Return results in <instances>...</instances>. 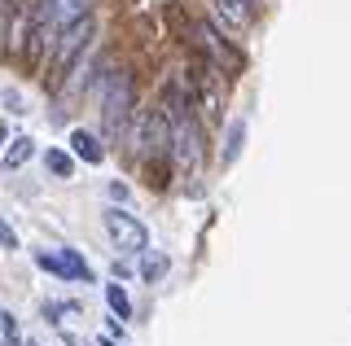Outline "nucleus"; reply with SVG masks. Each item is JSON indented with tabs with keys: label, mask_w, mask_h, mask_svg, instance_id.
I'll return each mask as SVG.
<instances>
[{
	"label": "nucleus",
	"mask_w": 351,
	"mask_h": 346,
	"mask_svg": "<svg viewBox=\"0 0 351 346\" xmlns=\"http://www.w3.org/2000/svg\"><path fill=\"white\" fill-rule=\"evenodd\" d=\"M162 114H167V127H171V154H176V162H180L184 171H202L206 140H202V127H197V118L189 110V88H184V79L171 88Z\"/></svg>",
	"instance_id": "nucleus-1"
},
{
	"label": "nucleus",
	"mask_w": 351,
	"mask_h": 346,
	"mask_svg": "<svg viewBox=\"0 0 351 346\" xmlns=\"http://www.w3.org/2000/svg\"><path fill=\"white\" fill-rule=\"evenodd\" d=\"M132 105H136V83H132V75H128V70L110 75V83H106V101H101L106 136H123V132H128Z\"/></svg>",
	"instance_id": "nucleus-2"
},
{
	"label": "nucleus",
	"mask_w": 351,
	"mask_h": 346,
	"mask_svg": "<svg viewBox=\"0 0 351 346\" xmlns=\"http://www.w3.org/2000/svg\"><path fill=\"white\" fill-rule=\"evenodd\" d=\"M106 232L114 237V245L123 254H145V245H149L145 224H141L136 215H128V211H110L106 215Z\"/></svg>",
	"instance_id": "nucleus-3"
},
{
	"label": "nucleus",
	"mask_w": 351,
	"mask_h": 346,
	"mask_svg": "<svg viewBox=\"0 0 351 346\" xmlns=\"http://www.w3.org/2000/svg\"><path fill=\"white\" fill-rule=\"evenodd\" d=\"M206 9H211V23L219 31H228V36H246L259 14L250 0H206Z\"/></svg>",
	"instance_id": "nucleus-4"
},
{
	"label": "nucleus",
	"mask_w": 351,
	"mask_h": 346,
	"mask_svg": "<svg viewBox=\"0 0 351 346\" xmlns=\"http://www.w3.org/2000/svg\"><path fill=\"white\" fill-rule=\"evenodd\" d=\"M93 31H97L93 18H80V23L66 27L62 36H58V44H53V66H58V70H71L75 62H80V53L93 44Z\"/></svg>",
	"instance_id": "nucleus-5"
},
{
	"label": "nucleus",
	"mask_w": 351,
	"mask_h": 346,
	"mask_svg": "<svg viewBox=\"0 0 351 346\" xmlns=\"http://www.w3.org/2000/svg\"><path fill=\"white\" fill-rule=\"evenodd\" d=\"M193 83H197V105H202V114L206 118H224V70L215 66V62H202L193 75Z\"/></svg>",
	"instance_id": "nucleus-6"
},
{
	"label": "nucleus",
	"mask_w": 351,
	"mask_h": 346,
	"mask_svg": "<svg viewBox=\"0 0 351 346\" xmlns=\"http://www.w3.org/2000/svg\"><path fill=\"white\" fill-rule=\"evenodd\" d=\"M36 263L44 267V272L66 276V280H88L93 276V267H88L75 250H36Z\"/></svg>",
	"instance_id": "nucleus-7"
},
{
	"label": "nucleus",
	"mask_w": 351,
	"mask_h": 346,
	"mask_svg": "<svg viewBox=\"0 0 351 346\" xmlns=\"http://www.w3.org/2000/svg\"><path fill=\"white\" fill-rule=\"evenodd\" d=\"M197 40H202L206 57H211L219 70H224V66H228V70H237V66H241V57H237V53L224 44V31H219L215 23H202V27H197Z\"/></svg>",
	"instance_id": "nucleus-8"
},
{
	"label": "nucleus",
	"mask_w": 351,
	"mask_h": 346,
	"mask_svg": "<svg viewBox=\"0 0 351 346\" xmlns=\"http://www.w3.org/2000/svg\"><path fill=\"white\" fill-rule=\"evenodd\" d=\"M71 149H75V158H80V162H88V167H97V162L106 158L101 140H97L93 132H84V127H80V132H71Z\"/></svg>",
	"instance_id": "nucleus-9"
},
{
	"label": "nucleus",
	"mask_w": 351,
	"mask_h": 346,
	"mask_svg": "<svg viewBox=\"0 0 351 346\" xmlns=\"http://www.w3.org/2000/svg\"><path fill=\"white\" fill-rule=\"evenodd\" d=\"M44 167H49L58 180H71V171H75V158L66 154V149H49V154H44Z\"/></svg>",
	"instance_id": "nucleus-10"
},
{
	"label": "nucleus",
	"mask_w": 351,
	"mask_h": 346,
	"mask_svg": "<svg viewBox=\"0 0 351 346\" xmlns=\"http://www.w3.org/2000/svg\"><path fill=\"white\" fill-rule=\"evenodd\" d=\"M241 140H246V118H233V123H228V136H224V162H233L241 154Z\"/></svg>",
	"instance_id": "nucleus-11"
},
{
	"label": "nucleus",
	"mask_w": 351,
	"mask_h": 346,
	"mask_svg": "<svg viewBox=\"0 0 351 346\" xmlns=\"http://www.w3.org/2000/svg\"><path fill=\"white\" fill-rule=\"evenodd\" d=\"M31 154H36V145H31V140H27V136H18V140H14V145H9V149H5V171H18V167H22V162H27Z\"/></svg>",
	"instance_id": "nucleus-12"
},
{
	"label": "nucleus",
	"mask_w": 351,
	"mask_h": 346,
	"mask_svg": "<svg viewBox=\"0 0 351 346\" xmlns=\"http://www.w3.org/2000/svg\"><path fill=\"white\" fill-rule=\"evenodd\" d=\"M106 302H110V311H114L119 320L132 316V298L123 294V285H106Z\"/></svg>",
	"instance_id": "nucleus-13"
},
{
	"label": "nucleus",
	"mask_w": 351,
	"mask_h": 346,
	"mask_svg": "<svg viewBox=\"0 0 351 346\" xmlns=\"http://www.w3.org/2000/svg\"><path fill=\"white\" fill-rule=\"evenodd\" d=\"M162 272H167V254H149L145 250V258H141V276H145V280H158Z\"/></svg>",
	"instance_id": "nucleus-14"
},
{
	"label": "nucleus",
	"mask_w": 351,
	"mask_h": 346,
	"mask_svg": "<svg viewBox=\"0 0 351 346\" xmlns=\"http://www.w3.org/2000/svg\"><path fill=\"white\" fill-rule=\"evenodd\" d=\"M0 342H18V324L9 311H0Z\"/></svg>",
	"instance_id": "nucleus-15"
},
{
	"label": "nucleus",
	"mask_w": 351,
	"mask_h": 346,
	"mask_svg": "<svg viewBox=\"0 0 351 346\" xmlns=\"http://www.w3.org/2000/svg\"><path fill=\"white\" fill-rule=\"evenodd\" d=\"M9 5H14V0H0V44L9 40V27H14V18H9Z\"/></svg>",
	"instance_id": "nucleus-16"
},
{
	"label": "nucleus",
	"mask_w": 351,
	"mask_h": 346,
	"mask_svg": "<svg viewBox=\"0 0 351 346\" xmlns=\"http://www.w3.org/2000/svg\"><path fill=\"white\" fill-rule=\"evenodd\" d=\"M0 245H5V250H18V232L9 228L5 219H0Z\"/></svg>",
	"instance_id": "nucleus-17"
},
{
	"label": "nucleus",
	"mask_w": 351,
	"mask_h": 346,
	"mask_svg": "<svg viewBox=\"0 0 351 346\" xmlns=\"http://www.w3.org/2000/svg\"><path fill=\"white\" fill-rule=\"evenodd\" d=\"M0 145H5V123H0Z\"/></svg>",
	"instance_id": "nucleus-18"
},
{
	"label": "nucleus",
	"mask_w": 351,
	"mask_h": 346,
	"mask_svg": "<svg viewBox=\"0 0 351 346\" xmlns=\"http://www.w3.org/2000/svg\"><path fill=\"white\" fill-rule=\"evenodd\" d=\"M250 5H255V9H259V0H250Z\"/></svg>",
	"instance_id": "nucleus-19"
}]
</instances>
